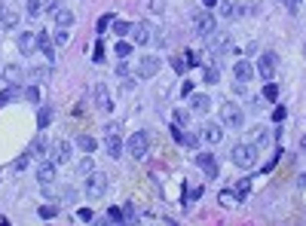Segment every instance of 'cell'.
I'll return each instance as SVG.
<instances>
[{"instance_id":"1","label":"cell","mask_w":306,"mask_h":226,"mask_svg":"<svg viewBox=\"0 0 306 226\" xmlns=\"http://www.w3.org/2000/svg\"><path fill=\"white\" fill-rule=\"evenodd\" d=\"M233 165H239V168H254L257 165V147L251 141L233 147Z\"/></svg>"},{"instance_id":"2","label":"cell","mask_w":306,"mask_h":226,"mask_svg":"<svg viewBox=\"0 0 306 226\" xmlns=\"http://www.w3.org/2000/svg\"><path fill=\"white\" fill-rule=\"evenodd\" d=\"M126 150H129L132 159H144L147 150H150V132H132L126 141Z\"/></svg>"},{"instance_id":"3","label":"cell","mask_w":306,"mask_h":226,"mask_svg":"<svg viewBox=\"0 0 306 226\" xmlns=\"http://www.w3.org/2000/svg\"><path fill=\"white\" fill-rule=\"evenodd\" d=\"M220 126H226V129H242V126H245V113H242V107L233 104V101H226V104L220 107Z\"/></svg>"},{"instance_id":"4","label":"cell","mask_w":306,"mask_h":226,"mask_svg":"<svg viewBox=\"0 0 306 226\" xmlns=\"http://www.w3.org/2000/svg\"><path fill=\"white\" fill-rule=\"evenodd\" d=\"M83 190H86V199H92V202L104 199V193H107V177H104V174H86Z\"/></svg>"},{"instance_id":"5","label":"cell","mask_w":306,"mask_h":226,"mask_svg":"<svg viewBox=\"0 0 306 226\" xmlns=\"http://www.w3.org/2000/svg\"><path fill=\"white\" fill-rule=\"evenodd\" d=\"M153 31H157V28H153L150 22H138V25H132V43H135V46H147V43L153 40Z\"/></svg>"},{"instance_id":"6","label":"cell","mask_w":306,"mask_h":226,"mask_svg":"<svg viewBox=\"0 0 306 226\" xmlns=\"http://www.w3.org/2000/svg\"><path fill=\"white\" fill-rule=\"evenodd\" d=\"M276 64H279L276 52H263V55L257 58V73H260L263 80H273V73H276Z\"/></svg>"},{"instance_id":"7","label":"cell","mask_w":306,"mask_h":226,"mask_svg":"<svg viewBox=\"0 0 306 226\" xmlns=\"http://www.w3.org/2000/svg\"><path fill=\"white\" fill-rule=\"evenodd\" d=\"M160 67H163V61H160L157 55H144V58L138 61V73H141L144 80H150V77H157V73H160Z\"/></svg>"},{"instance_id":"8","label":"cell","mask_w":306,"mask_h":226,"mask_svg":"<svg viewBox=\"0 0 306 226\" xmlns=\"http://www.w3.org/2000/svg\"><path fill=\"white\" fill-rule=\"evenodd\" d=\"M37 49L46 55L49 64H55V46H52V34L49 31H37Z\"/></svg>"},{"instance_id":"9","label":"cell","mask_w":306,"mask_h":226,"mask_svg":"<svg viewBox=\"0 0 306 226\" xmlns=\"http://www.w3.org/2000/svg\"><path fill=\"white\" fill-rule=\"evenodd\" d=\"M49 159H52L55 165L70 162V144H67V141H55V144L49 147Z\"/></svg>"},{"instance_id":"10","label":"cell","mask_w":306,"mask_h":226,"mask_svg":"<svg viewBox=\"0 0 306 226\" xmlns=\"http://www.w3.org/2000/svg\"><path fill=\"white\" fill-rule=\"evenodd\" d=\"M214 31H217L214 16H211L208 10H202V13L196 16V34H199V37H208V34H214Z\"/></svg>"},{"instance_id":"11","label":"cell","mask_w":306,"mask_h":226,"mask_svg":"<svg viewBox=\"0 0 306 226\" xmlns=\"http://www.w3.org/2000/svg\"><path fill=\"white\" fill-rule=\"evenodd\" d=\"M205 43H208V49H211L214 55H223V52L230 49V37L214 31V34H208V37H205Z\"/></svg>"},{"instance_id":"12","label":"cell","mask_w":306,"mask_h":226,"mask_svg":"<svg viewBox=\"0 0 306 226\" xmlns=\"http://www.w3.org/2000/svg\"><path fill=\"white\" fill-rule=\"evenodd\" d=\"M104 150H107V156H110V159H123L126 144H123L120 135H107V138H104Z\"/></svg>"},{"instance_id":"13","label":"cell","mask_w":306,"mask_h":226,"mask_svg":"<svg viewBox=\"0 0 306 226\" xmlns=\"http://www.w3.org/2000/svg\"><path fill=\"white\" fill-rule=\"evenodd\" d=\"M196 165L205 171V177H211V180L217 177V159H214V153H199L196 156Z\"/></svg>"},{"instance_id":"14","label":"cell","mask_w":306,"mask_h":226,"mask_svg":"<svg viewBox=\"0 0 306 226\" xmlns=\"http://www.w3.org/2000/svg\"><path fill=\"white\" fill-rule=\"evenodd\" d=\"M19 52L22 55H34L37 52V34H19Z\"/></svg>"},{"instance_id":"15","label":"cell","mask_w":306,"mask_h":226,"mask_svg":"<svg viewBox=\"0 0 306 226\" xmlns=\"http://www.w3.org/2000/svg\"><path fill=\"white\" fill-rule=\"evenodd\" d=\"M95 104H98V110H101V113H110V110H113V101H110V95H107L104 83H98V86H95Z\"/></svg>"},{"instance_id":"16","label":"cell","mask_w":306,"mask_h":226,"mask_svg":"<svg viewBox=\"0 0 306 226\" xmlns=\"http://www.w3.org/2000/svg\"><path fill=\"white\" fill-rule=\"evenodd\" d=\"M202 138H205L208 144H220V138H223V126H220V123H205V126H202Z\"/></svg>"},{"instance_id":"17","label":"cell","mask_w":306,"mask_h":226,"mask_svg":"<svg viewBox=\"0 0 306 226\" xmlns=\"http://www.w3.org/2000/svg\"><path fill=\"white\" fill-rule=\"evenodd\" d=\"M25 77H28L31 83H46V80L52 77V64H46V67H31V70H25Z\"/></svg>"},{"instance_id":"18","label":"cell","mask_w":306,"mask_h":226,"mask_svg":"<svg viewBox=\"0 0 306 226\" xmlns=\"http://www.w3.org/2000/svg\"><path fill=\"white\" fill-rule=\"evenodd\" d=\"M233 73H236V80H239V83H248V80L254 77V67H251V61H248V58H242V61H236Z\"/></svg>"},{"instance_id":"19","label":"cell","mask_w":306,"mask_h":226,"mask_svg":"<svg viewBox=\"0 0 306 226\" xmlns=\"http://www.w3.org/2000/svg\"><path fill=\"white\" fill-rule=\"evenodd\" d=\"M190 110L205 117V113L211 110V98H208V95H190Z\"/></svg>"},{"instance_id":"20","label":"cell","mask_w":306,"mask_h":226,"mask_svg":"<svg viewBox=\"0 0 306 226\" xmlns=\"http://www.w3.org/2000/svg\"><path fill=\"white\" fill-rule=\"evenodd\" d=\"M37 180H40V183H52V180H55V162H52V159L37 165Z\"/></svg>"},{"instance_id":"21","label":"cell","mask_w":306,"mask_h":226,"mask_svg":"<svg viewBox=\"0 0 306 226\" xmlns=\"http://www.w3.org/2000/svg\"><path fill=\"white\" fill-rule=\"evenodd\" d=\"M172 138H175V141H178L181 147H196V144H199V138H196V135L184 132L181 126H175V129H172Z\"/></svg>"},{"instance_id":"22","label":"cell","mask_w":306,"mask_h":226,"mask_svg":"<svg viewBox=\"0 0 306 226\" xmlns=\"http://www.w3.org/2000/svg\"><path fill=\"white\" fill-rule=\"evenodd\" d=\"M0 73H4V80H7V83H22V80H25V70H22L19 64H7Z\"/></svg>"},{"instance_id":"23","label":"cell","mask_w":306,"mask_h":226,"mask_svg":"<svg viewBox=\"0 0 306 226\" xmlns=\"http://www.w3.org/2000/svg\"><path fill=\"white\" fill-rule=\"evenodd\" d=\"M46 147H49V141H46V135L40 132V135L31 141V150H28V153H31V156H43V153H46Z\"/></svg>"},{"instance_id":"24","label":"cell","mask_w":306,"mask_h":226,"mask_svg":"<svg viewBox=\"0 0 306 226\" xmlns=\"http://www.w3.org/2000/svg\"><path fill=\"white\" fill-rule=\"evenodd\" d=\"M217 10L223 19H239V7L233 4V0H217Z\"/></svg>"},{"instance_id":"25","label":"cell","mask_w":306,"mask_h":226,"mask_svg":"<svg viewBox=\"0 0 306 226\" xmlns=\"http://www.w3.org/2000/svg\"><path fill=\"white\" fill-rule=\"evenodd\" d=\"M22 95V89H19V83H7V89L0 92V104H10V101H16Z\"/></svg>"},{"instance_id":"26","label":"cell","mask_w":306,"mask_h":226,"mask_svg":"<svg viewBox=\"0 0 306 226\" xmlns=\"http://www.w3.org/2000/svg\"><path fill=\"white\" fill-rule=\"evenodd\" d=\"M52 19H55V25H58V28H70V25H73V19H76V16H73V13H70V10H64V7H61V10H58V13H55V16H52Z\"/></svg>"},{"instance_id":"27","label":"cell","mask_w":306,"mask_h":226,"mask_svg":"<svg viewBox=\"0 0 306 226\" xmlns=\"http://www.w3.org/2000/svg\"><path fill=\"white\" fill-rule=\"evenodd\" d=\"M76 147H80L83 153H92V150L98 147V141H95L92 135H76Z\"/></svg>"},{"instance_id":"28","label":"cell","mask_w":306,"mask_h":226,"mask_svg":"<svg viewBox=\"0 0 306 226\" xmlns=\"http://www.w3.org/2000/svg\"><path fill=\"white\" fill-rule=\"evenodd\" d=\"M0 28H4V31L19 28V13H16V10H7V13H4V22H0Z\"/></svg>"},{"instance_id":"29","label":"cell","mask_w":306,"mask_h":226,"mask_svg":"<svg viewBox=\"0 0 306 226\" xmlns=\"http://www.w3.org/2000/svg\"><path fill=\"white\" fill-rule=\"evenodd\" d=\"M266 141H270L266 129H263V126H254V129H251V144H254V147H263Z\"/></svg>"},{"instance_id":"30","label":"cell","mask_w":306,"mask_h":226,"mask_svg":"<svg viewBox=\"0 0 306 226\" xmlns=\"http://www.w3.org/2000/svg\"><path fill=\"white\" fill-rule=\"evenodd\" d=\"M25 10H28V19H37L43 13V4L40 0H25Z\"/></svg>"},{"instance_id":"31","label":"cell","mask_w":306,"mask_h":226,"mask_svg":"<svg viewBox=\"0 0 306 226\" xmlns=\"http://www.w3.org/2000/svg\"><path fill=\"white\" fill-rule=\"evenodd\" d=\"M52 123V107H40V117H37V126L40 129H46Z\"/></svg>"},{"instance_id":"32","label":"cell","mask_w":306,"mask_h":226,"mask_svg":"<svg viewBox=\"0 0 306 226\" xmlns=\"http://www.w3.org/2000/svg\"><path fill=\"white\" fill-rule=\"evenodd\" d=\"M113 34L129 37V34H132V25H129V22H117V19H113Z\"/></svg>"},{"instance_id":"33","label":"cell","mask_w":306,"mask_h":226,"mask_svg":"<svg viewBox=\"0 0 306 226\" xmlns=\"http://www.w3.org/2000/svg\"><path fill=\"white\" fill-rule=\"evenodd\" d=\"M248 190H251V180H239V183H236V199H239V202H245Z\"/></svg>"},{"instance_id":"34","label":"cell","mask_w":306,"mask_h":226,"mask_svg":"<svg viewBox=\"0 0 306 226\" xmlns=\"http://www.w3.org/2000/svg\"><path fill=\"white\" fill-rule=\"evenodd\" d=\"M202 80H205V83H217V80H220L217 67H205V70H202Z\"/></svg>"},{"instance_id":"35","label":"cell","mask_w":306,"mask_h":226,"mask_svg":"<svg viewBox=\"0 0 306 226\" xmlns=\"http://www.w3.org/2000/svg\"><path fill=\"white\" fill-rule=\"evenodd\" d=\"M117 55H120V58H129V55H132V43H129V40H120V43H117Z\"/></svg>"},{"instance_id":"36","label":"cell","mask_w":306,"mask_h":226,"mask_svg":"<svg viewBox=\"0 0 306 226\" xmlns=\"http://www.w3.org/2000/svg\"><path fill=\"white\" fill-rule=\"evenodd\" d=\"M55 214H58V205H40V217L43 220H52Z\"/></svg>"},{"instance_id":"37","label":"cell","mask_w":306,"mask_h":226,"mask_svg":"<svg viewBox=\"0 0 306 226\" xmlns=\"http://www.w3.org/2000/svg\"><path fill=\"white\" fill-rule=\"evenodd\" d=\"M263 98L276 101V98H279V86H276V83H266V86H263Z\"/></svg>"},{"instance_id":"38","label":"cell","mask_w":306,"mask_h":226,"mask_svg":"<svg viewBox=\"0 0 306 226\" xmlns=\"http://www.w3.org/2000/svg\"><path fill=\"white\" fill-rule=\"evenodd\" d=\"M25 101L37 104V101H40V89H37V86H28V89H25Z\"/></svg>"},{"instance_id":"39","label":"cell","mask_w":306,"mask_h":226,"mask_svg":"<svg viewBox=\"0 0 306 226\" xmlns=\"http://www.w3.org/2000/svg\"><path fill=\"white\" fill-rule=\"evenodd\" d=\"M282 4H285V10H288L291 16H297V13H300V7H303V0H282Z\"/></svg>"},{"instance_id":"40","label":"cell","mask_w":306,"mask_h":226,"mask_svg":"<svg viewBox=\"0 0 306 226\" xmlns=\"http://www.w3.org/2000/svg\"><path fill=\"white\" fill-rule=\"evenodd\" d=\"M52 37H55V43H58V46H64V43L70 40V34H67V28H58V31H55Z\"/></svg>"},{"instance_id":"41","label":"cell","mask_w":306,"mask_h":226,"mask_svg":"<svg viewBox=\"0 0 306 226\" xmlns=\"http://www.w3.org/2000/svg\"><path fill=\"white\" fill-rule=\"evenodd\" d=\"M61 10V0H46V4H43V13H49V16H55Z\"/></svg>"},{"instance_id":"42","label":"cell","mask_w":306,"mask_h":226,"mask_svg":"<svg viewBox=\"0 0 306 226\" xmlns=\"http://www.w3.org/2000/svg\"><path fill=\"white\" fill-rule=\"evenodd\" d=\"M107 217H110L113 223H126V217H123V208H110V211H107Z\"/></svg>"},{"instance_id":"43","label":"cell","mask_w":306,"mask_h":226,"mask_svg":"<svg viewBox=\"0 0 306 226\" xmlns=\"http://www.w3.org/2000/svg\"><path fill=\"white\" fill-rule=\"evenodd\" d=\"M76 171H80V174H92V159L83 156V159H80V168H76Z\"/></svg>"},{"instance_id":"44","label":"cell","mask_w":306,"mask_h":226,"mask_svg":"<svg viewBox=\"0 0 306 226\" xmlns=\"http://www.w3.org/2000/svg\"><path fill=\"white\" fill-rule=\"evenodd\" d=\"M107 25H113V16H110V13L98 19V34H104V31H107Z\"/></svg>"},{"instance_id":"45","label":"cell","mask_w":306,"mask_h":226,"mask_svg":"<svg viewBox=\"0 0 306 226\" xmlns=\"http://www.w3.org/2000/svg\"><path fill=\"white\" fill-rule=\"evenodd\" d=\"M92 61H98V64L104 61V40H95V58Z\"/></svg>"},{"instance_id":"46","label":"cell","mask_w":306,"mask_h":226,"mask_svg":"<svg viewBox=\"0 0 306 226\" xmlns=\"http://www.w3.org/2000/svg\"><path fill=\"white\" fill-rule=\"evenodd\" d=\"M172 67H175V73H184V70H187V58H178V55H175V58H172Z\"/></svg>"},{"instance_id":"47","label":"cell","mask_w":306,"mask_h":226,"mask_svg":"<svg viewBox=\"0 0 306 226\" xmlns=\"http://www.w3.org/2000/svg\"><path fill=\"white\" fill-rule=\"evenodd\" d=\"M28 162H31V153L19 156V159H16V171H25V168H28Z\"/></svg>"},{"instance_id":"48","label":"cell","mask_w":306,"mask_h":226,"mask_svg":"<svg viewBox=\"0 0 306 226\" xmlns=\"http://www.w3.org/2000/svg\"><path fill=\"white\" fill-rule=\"evenodd\" d=\"M120 89H123L126 95H129L132 89H135V80H132V73H129V77H123V86H120Z\"/></svg>"},{"instance_id":"49","label":"cell","mask_w":306,"mask_h":226,"mask_svg":"<svg viewBox=\"0 0 306 226\" xmlns=\"http://www.w3.org/2000/svg\"><path fill=\"white\" fill-rule=\"evenodd\" d=\"M187 123V110H175V126H184Z\"/></svg>"},{"instance_id":"50","label":"cell","mask_w":306,"mask_h":226,"mask_svg":"<svg viewBox=\"0 0 306 226\" xmlns=\"http://www.w3.org/2000/svg\"><path fill=\"white\" fill-rule=\"evenodd\" d=\"M184 58H187V67H196V64H199V58H196V52H187Z\"/></svg>"},{"instance_id":"51","label":"cell","mask_w":306,"mask_h":226,"mask_svg":"<svg viewBox=\"0 0 306 226\" xmlns=\"http://www.w3.org/2000/svg\"><path fill=\"white\" fill-rule=\"evenodd\" d=\"M117 73H120V77H129V61H120L117 64Z\"/></svg>"},{"instance_id":"52","label":"cell","mask_w":306,"mask_h":226,"mask_svg":"<svg viewBox=\"0 0 306 226\" xmlns=\"http://www.w3.org/2000/svg\"><path fill=\"white\" fill-rule=\"evenodd\" d=\"M217 199L226 205V202H233V193H230V190H220V193H217Z\"/></svg>"},{"instance_id":"53","label":"cell","mask_w":306,"mask_h":226,"mask_svg":"<svg viewBox=\"0 0 306 226\" xmlns=\"http://www.w3.org/2000/svg\"><path fill=\"white\" fill-rule=\"evenodd\" d=\"M123 217H126V220H129V223H132V220H135V211H132V205H123Z\"/></svg>"},{"instance_id":"54","label":"cell","mask_w":306,"mask_h":226,"mask_svg":"<svg viewBox=\"0 0 306 226\" xmlns=\"http://www.w3.org/2000/svg\"><path fill=\"white\" fill-rule=\"evenodd\" d=\"M273 120H276V123L285 120V107H276V110H273Z\"/></svg>"},{"instance_id":"55","label":"cell","mask_w":306,"mask_h":226,"mask_svg":"<svg viewBox=\"0 0 306 226\" xmlns=\"http://www.w3.org/2000/svg\"><path fill=\"white\" fill-rule=\"evenodd\" d=\"M76 217H80V220H92V211L89 208H80V211H76Z\"/></svg>"},{"instance_id":"56","label":"cell","mask_w":306,"mask_h":226,"mask_svg":"<svg viewBox=\"0 0 306 226\" xmlns=\"http://www.w3.org/2000/svg\"><path fill=\"white\" fill-rule=\"evenodd\" d=\"M202 196V186H196V190H190V196H187V202H193V199H199Z\"/></svg>"},{"instance_id":"57","label":"cell","mask_w":306,"mask_h":226,"mask_svg":"<svg viewBox=\"0 0 306 226\" xmlns=\"http://www.w3.org/2000/svg\"><path fill=\"white\" fill-rule=\"evenodd\" d=\"M181 92L184 95H193V83H181Z\"/></svg>"},{"instance_id":"58","label":"cell","mask_w":306,"mask_h":226,"mask_svg":"<svg viewBox=\"0 0 306 226\" xmlns=\"http://www.w3.org/2000/svg\"><path fill=\"white\" fill-rule=\"evenodd\" d=\"M104 132H107V135H120V126H117V123H110V126L104 129Z\"/></svg>"},{"instance_id":"59","label":"cell","mask_w":306,"mask_h":226,"mask_svg":"<svg viewBox=\"0 0 306 226\" xmlns=\"http://www.w3.org/2000/svg\"><path fill=\"white\" fill-rule=\"evenodd\" d=\"M202 4H205V7H217V0H202Z\"/></svg>"},{"instance_id":"60","label":"cell","mask_w":306,"mask_h":226,"mask_svg":"<svg viewBox=\"0 0 306 226\" xmlns=\"http://www.w3.org/2000/svg\"><path fill=\"white\" fill-rule=\"evenodd\" d=\"M4 13H7V10H4V0H0V22H4Z\"/></svg>"},{"instance_id":"61","label":"cell","mask_w":306,"mask_h":226,"mask_svg":"<svg viewBox=\"0 0 306 226\" xmlns=\"http://www.w3.org/2000/svg\"><path fill=\"white\" fill-rule=\"evenodd\" d=\"M300 147H303V153H306V138H303V141H300Z\"/></svg>"},{"instance_id":"62","label":"cell","mask_w":306,"mask_h":226,"mask_svg":"<svg viewBox=\"0 0 306 226\" xmlns=\"http://www.w3.org/2000/svg\"><path fill=\"white\" fill-rule=\"evenodd\" d=\"M300 183H303V186H306V174H300Z\"/></svg>"},{"instance_id":"63","label":"cell","mask_w":306,"mask_h":226,"mask_svg":"<svg viewBox=\"0 0 306 226\" xmlns=\"http://www.w3.org/2000/svg\"><path fill=\"white\" fill-rule=\"evenodd\" d=\"M303 52H306V46H303Z\"/></svg>"}]
</instances>
